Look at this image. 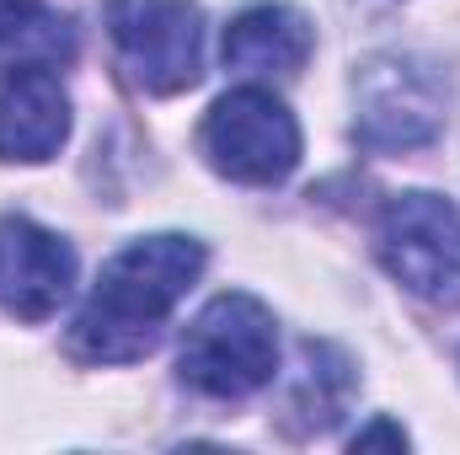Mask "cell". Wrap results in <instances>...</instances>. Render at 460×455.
I'll return each mask as SVG.
<instances>
[{
	"label": "cell",
	"instance_id": "cell-2",
	"mask_svg": "<svg viewBox=\"0 0 460 455\" xmlns=\"http://www.w3.org/2000/svg\"><path fill=\"white\" fill-rule=\"evenodd\" d=\"M177 375H182V386H193L199 397H215V402H241V397L273 386V375H279L273 311L241 290L215 295L182 333Z\"/></svg>",
	"mask_w": 460,
	"mask_h": 455
},
{
	"label": "cell",
	"instance_id": "cell-12",
	"mask_svg": "<svg viewBox=\"0 0 460 455\" xmlns=\"http://www.w3.org/2000/svg\"><path fill=\"white\" fill-rule=\"evenodd\" d=\"M369 445H391V451H407V429L402 424H369V429H358L353 434V451H369Z\"/></svg>",
	"mask_w": 460,
	"mask_h": 455
},
{
	"label": "cell",
	"instance_id": "cell-7",
	"mask_svg": "<svg viewBox=\"0 0 460 455\" xmlns=\"http://www.w3.org/2000/svg\"><path fill=\"white\" fill-rule=\"evenodd\" d=\"M75 284V252L65 236L27 215H0V311L16 322H49Z\"/></svg>",
	"mask_w": 460,
	"mask_h": 455
},
{
	"label": "cell",
	"instance_id": "cell-6",
	"mask_svg": "<svg viewBox=\"0 0 460 455\" xmlns=\"http://www.w3.org/2000/svg\"><path fill=\"white\" fill-rule=\"evenodd\" d=\"M199 150H204V161L220 177H230V183L273 188L300 161V123H295V113L273 92L241 86V92H226L204 113Z\"/></svg>",
	"mask_w": 460,
	"mask_h": 455
},
{
	"label": "cell",
	"instance_id": "cell-1",
	"mask_svg": "<svg viewBox=\"0 0 460 455\" xmlns=\"http://www.w3.org/2000/svg\"><path fill=\"white\" fill-rule=\"evenodd\" d=\"M209 252L193 236H139L123 252H113L70 327V348L86 364H134L145 359L166 317L182 306V295L199 284Z\"/></svg>",
	"mask_w": 460,
	"mask_h": 455
},
{
	"label": "cell",
	"instance_id": "cell-10",
	"mask_svg": "<svg viewBox=\"0 0 460 455\" xmlns=\"http://www.w3.org/2000/svg\"><path fill=\"white\" fill-rule=\"evenodd\" d=\"M353 359H348L338 343L305 338L300 343V370H295V386H289V429L295 434H327L353 402Z\"/></svg>",
	"mask_w": 460,
	"mask_h": 455
},
{
	"label": "cell",
	"instance_id": "cell-8",
	"mask_svg": "<svg viewBox=\"0 0 460 455\" xmlns=\"http://www.w3.org/2000/svg\"><path fill=\"white\" fill-rule=\"evenodd\" d=\"M70 139V97L54 65L0 70V161H49Z\"/></svg>",
	"mask_w": 460,
	"mask_h": 455
},
{
	"label": "cell",
	"instance_id": "cell-11",
	"mask_svg": "<svg viewBox=\"0 0 460 455\" xmlns=\"http://www.w3.org/2000/svg\"><path fill=\"white\" fill-rule=\"evenodd\" d=\"M0 59L5 65H70L75 27L49 0H0Z\"/></svg>",
	"mask_w": 460,
	"mask_h": 455
},
{
	"label": "cell",
	"instance_id": "cell-4",
	"mask_svg": "<svg viewBox=\"0 0 460 455\" xmlns=\"http://www.w3.org/2000/svg\"><path fill=\"white\" fill-rule=\"evenodd\" d=\"M375 252L418 300L460 311V210L439 193H396L375 220Z\"/></svg>",
	"mask_w": 460,
	"mask_h": 455
},
{
	"label": "cell",
	"instance_id": "cell-5",
	"mask_svg": "<svg viewBox=\"0 0 460 455\" xmlns=\"http://www.w3.org/2000/svg\"><path fill=\"white\" fill-rule=\"evenodd\" d=\"M445 129V81L407 54H375L353 70V139L375 156L423 150Z\"/></svg>",
	"mask_w": 460,
	"mask_h": 455
},
{
	"label": "cell",
	"instance_id": "cell-3",
	"mask_svg": "<svg viewBox=\"0 0 460 455\" xmlns=\"http://www.w3.org/2000/svg\"><path fill=\"white\" fill-rule=\"evenodd\" d=\"M123 76L150 97L193 92L204 76V11L193 0H108L102 5Z\"/></svg>",
	"mask_w": 460,
	"mask_h": 455
},
{
	"label": "cell",
	"instance_id": "cell-9",
	"mask_svg": "<svg viewBox=\"0 0 460 455\" xmlns=\"http://www.w3.org/2000/svg\"><path fill=\"white\" fill-rule=\"evenodd\" d=\"M311 49H316L311 22L295 5H279V0H257L241 16H230L226 43H220L226 70L246 76V81H289V76L305 70Z\"/></svg>",
	"mask_w": 460,
	"mask_h": 455
}]
</instances>
